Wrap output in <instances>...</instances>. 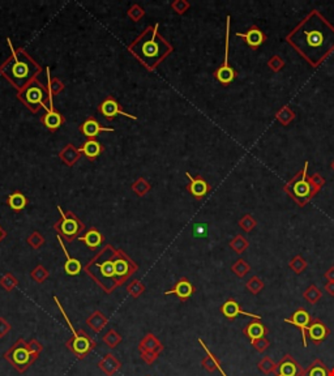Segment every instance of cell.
Here are the masks:
<instances>
[{"instance_id": "cell-1", "label": "cell", "mask_w": 334, "mask_h": 376, "mask_svg": "<svg viewBox=\"0 0 334 376\" xmlns=\"http://www.w3.org/2000/svg\"><path fill=\"white\" fill-rule=\"evenodd\" d=\"M139 269L136 262L122 250H115L106 245L91 261L84 267L85 273L106 294H111L122 286Z\"/></svg>"}, {"instance_id": "cell-39", "label": "cell", "mask_w": 334, "mask_h": 376, "mask_svg": "<svg viewBox=\"0 0 334 376\" xmlns=\"http://www.w3.org/2000/svg\"><path fill=\"white\" fill-rule=\"evenodd\" d=\"M277 119L279 120V123H282V125H288L294 119H295V113H294L288 106H283V107L277 113Z\"/></svg>"}, {"instance_id": "cell-14", "label": "cell", "mask_w": 334, "mask_h": 376, "mask_svg": "<svg viewBox=\"0 0 334 376\" xmlns=\"http://www.w3.org/2000/svg\"><path fill=\"white\" fill-rule=\"evenodd\" d=\"M330 335V329L326 327V324H324V321L320 320L319 318L312 319L309 327L307 330V338H309L314 345H321L326 338Z\"/></svg>"}, {"instance_id": "cell-10", "label": "cell", "mask_w": 334, "mask_h": 376, "mask_svg": "<svg viewBox=\"0 0 334 376\" xmlns=\"http://www.w3.org/2000/svg\"><path fill=\"white\" fill-rule=\"evenodd\" d=\"M230 16H227V27H226V47H225V60L224 64L218 68L214 72V77L221 82L224 86H227L234 81L236 76V72L234 68L229 64V45H230Z\"/></svg>"}, {"instance_id": "cell-41", "label": "cell", "mask_w": 334, "mask_h": 376, "mask_svg": "<svg viewBox=\"0 0 334 376\" xmlns=\"http://www.w3.org/2000/svg\"><path fill=\"white\" fill-rule=\"evenodd\" d=\"M17 285H18V280L11 273H7L6 276H3L2 280H0V286H2L3 289H6L7 292H12V290L15 289Z\"/></svg>"}, {"instance_id": "cell-26", "label": "cell", "mask_w": 334, "mask_h": 376, "mask_svg": "<svg viewBox=\"0 0 334 376\" xmlns=\"http://www.w3.org/2000/svg\"><path fill=\"white\" fill-rule=\"evenodd\" d=\"M108 319L106 318V315L101 311H94L89 318L86 319V324L89 325L92 330L94 333H99L103 330V328L107 325Z\"/></svg>"}, {"instance_id": "cell-43", "label": "cell", "mask_w": 334, "mask_h": 376, "mask_svg": "<svg viewBox=\"0 0 334 376\" xmlns=\"http://www.w3.org/2000/svg\"><path fill=\"white\" fill-rule=\"evenodd\" d=\"M256 225H257V222H256V219L253 218L251 214H246V216L239 221V226H240L241 230L246 231V233H250L251 230H253V229L256 228Z\"/></svg>"}, {"instance_id": "cell-30", "label": "cell", "mask_w": 334, "mask_h": 376, "mask_svg": "<svg viewBox=\"0 0 334 376\" xmlns=\"http://www.w3.org/2000/svg\"><path fill=\"white\" fill-rule=\"evenodd\" d=\"M324 34L321 30H305V45L309 49H317L323 45Z\"/></svg>"}, {"instance_id": "cell-42", "label": "cell", "mask_w": 334, "mask_h": 376, "mask_svg": "<svg viewBox=\"0 0 334 376\" xmlns=\"http://www.w3.org/2000/svg\"><path fill=\"white\" fill-rule=\"evenodd\" d=\"M30 276H32L33 280L35 281V282L38 283H43L44 281L49 278L50 273L47 272V269L44 268L43 266H38L37 268H34L32 271V273H30Z\"/></svg>"}, {"instance_id": "cell-9", "label": "cell", "mask_w": 334, "mask_h": 376, "mask_svg": "<svg viewBox=\"0 0 334 376\" xmlns=\"http://www.w3.org/2000/svg\"><path fill=\"white\" fill-rule=\"evenodd\" d=\"M137 349H139L140 357H141V359L145 362L146 365H153L154 362L160 358L165 346H163L162 342L160 341V338L157 336L149 332L141 338Z\"/></svg>"}, {"instance_id": "cell-36", "label": "cell", "mask_w": 334, "mask_h": 376, "mask_svg": "<svg viewBox=\"0 0 334 376\" xmlns=\"http://www.w3.org/2000/svg\"><path fill=\"white\" fill-rule=\"evenodd\" d=\"M308 267V262L305 261V259L300 255H297V256H294L293 259L290 260L288 262V268L294 272L295 274H300L307 269Z\"/></svg>"}, {"instance_id": "cell-27", "label": "cell", "mask_w": 334, "mask_h": 376, "mask_svg": "<svg viewBox=\"0 0 334 376\" xmlns=\"http://www.w3.org/2000/svg\"><path fill=\"white\" fill-rule=\"evenodd\" d=\"M302 376H329V368L321 359L316 358L303 371Z\"/></svg>"}, {"instance_id": "cell-5", "label": "cell", "mask_w": 334, "mask_h": 376, "mask_svg": "<svg viewBox=\"0 0 334 376\" xmlns=\"http://www.w3.org/2000/svg\"><path fill=\"white\" fill-rule=\"evenodd\" d=\"M54 300H55L56 306H58V308L60 309L61 315H63L64 320H65V323H67L68 328L71 329V333H72V336H71L70 340L65 342V347H67L71 353H72L76 358L79 359V361H82V359L86 358V357L89 356V354H91L92 351H93V350L97 347L96 340H93V338L87 335L84 329H79V330L76 329V328L73 327V324L71 323L70 318L67 316L65 311H64L63 306H61V303H60V300H59L56 297H54Z\"/></svg>"}, {"instance_id": "cell-33", "label": "cell", "mask_w": 334, "mask_h": 376, "mask_svg": "<svg viewBox=\"0 0 334 376\" xmlns=\"http://www.w3.org/2000/svg\"><path fill=\"white\" fill-rule=\"evenodd\" d=\"M60 157L65 164H68L71 166V165L75 164L76 161H77V158H79V149H75L72 144H70V145H67L64 148V150H61Z\"/></svg>"}, {"instance_id": "cell-35", "label": "cell", "mask_w": 334, "mask_h": 376, "mask_svg": "<svg viewBox=\"0 0 334 376\" xmlns=\"http://www.w3.org/2000/svg\"><path fill=\"white\" fill-rule=\"evenodd\" d=\"M321 297H323V293L316 285L308 286V289L303 293V298L311 304H316L321 299Z\"/></svg>"}, {"instance_id": "cell-22", "label": "cell", "mask_w": 334, "mask_h": 376, "mask_svg": "<svg viewBox=\"0 0 334 376\" xmlns=\"http://www.w3.org/2000/svg\"><path fill=\"white\" fill-rule=\"evenodd\" d=\"M187 178L189 179V186L187 187L188 191L191 192L192 196H195L196 198H201L204 196L207 195L209 192L210 187L207 182L204 181L201 176H197V178H193L189 172H186Z\"/></svg>"}, {"instance_id": "cell-40", "label": "cell", "mask_w": 334, "mask_h": 376, "mask_svg": "<svg viewBox=\"0 0 334 376\" xmlns=\"http://www.w3.org/2000/svg\"><path fill=\"white\" fill-rule=\"evenodd\" d=\"M127 292L132 298H139L145 292V285L143 282H140L139 280H133L127 286Z\"/></svg>"}, {"instance_id": "cell-7", "label": "cell", "mask_w": 334, "mask_h": 376, "mask_svg": "<svg viewBox=\"0 0 334 376\" xmlns=\"http://www.w3.org/2000/svg\"><path fill=\"white\" fill-rule=\"evenodd\" d=\"M58 210L60 213V219L54 225V229L60 238H64V240H67L68 243H72L85 229L84 224L72 212H64L60 207H58Z\"/></svg>"}, {"instance_id": "cell-8", "label": "cell", "mask_w": 334, "mask_h": 376, "mask_svg": "<svg viewBox=\"0 0 334 376\" xmlns=\"http://www.w3.org/2000/svg\"><path fill=\"white\" fill-rule=\"evenodd\" d=\"M307 170H308V162H305L304 167H303V171H300L293 181H290L285 186L286 192H287L298 204H299V200L302 198L303 205L307 204V203L315 196L314 190H312L309 181H308Z\"/></svg>"}, {"instance_id": "cell-12", "label": "cell", "mask_w": 334, "mask_h": 376, "mask_svg": "<svg viewBox=\"0 0 334 376\" xmlns=\"http://www.w3.org/2000/svg\"><path fill=\"white\" fill-rule=\"evenodd\" d=\"M303 371L304 370L298 363L297 359L291 354H285L277 363V370L274 373L279 376H302Z\"/></svg>"}, {"instance_id": "cell-46", "label": "cell", "mask_w": 334, "mask_h": 376, "mask_svg": "<svg viewBox=\"0 0 334 376\" xmlns=\"http://www.w3.org/2000/svg\"><path fill=\"white\" fill-rule=\"evenodd\" d=\"M251 345H252V346L255 347V350H257L259 353H264L265 350L271 346V341H269L266 337H261L259 338V340H256V341L251 342Z\"/></svg>"}, {"instance_id": "cell-48", "label": "cell", "mask_w": 334, "mask_h": 376, "mask_svg": "<svg viewBox=\"0 0 334 376\" xmlns=\"http://www.w3.org/2000/svg\"><path fill=\"white\" fill-rule=\"evenodd\" d=\"M12 329V324L9 323L7 319H4L3 316H0V338L6 337Z\"/></svg>"}, {"instance_id": "cell-44", "label": "cell", "mask_w": 334, "mask_h": 376, "mask_svg": "<svg viewBox=\"0 0 334 376\" xmlns=\"http://www.w3.org/2000/svg\"><path fill=\"white\" fill-rule=\"evenodd\" d=\"M268 67L271 68L273 72H279L282 68L285 67V60H283L279 55H274L269 59V61H268Z\"/></svg>"}, {"instance_id": "cell-55", "label": "cell", "mask_w": 334, "mask_h": 376, "mask_svg": "<svg viewBox=\"0 0 334 376\" xmlns=\"http://www.w3.org/2000/svg\"><path fill=\"white\" fill-rule=\"evenodd\" d=\"M329 376H334V367L329 370Z\"/></svg>"}, {"instance_id": "cell-54", "label": "cell", "mask_w": 334, "mask_h": 376, "mask_svg": "<svg viewBox=\"0 0 334 376\" xmlns=\"http://www.w3.org/2000/svg\"><path fill=\"white\" fill-rule=\"evenodd\" d=\"M6 236H7L6 230H3V228L0 226V242H2V240H3L4 238H6Z\"/></svg>"}, {"instance_id": "cell-24", "label": "cell", "mask_w": 334, "mask_h": 376, "mask_svg": "<svg viewBox=\"0 0 334 376\" xmlns=\"http://www.w3.org/2000/svg\"><path fill=\"white\" fill-rule=\"evenodd\" d=\"M79 240L84 242L87 246V248L96 251L97 248H99V246L103 245L105 242V238L97 230L96 228H92L86 231L82 236H79Z\"/></svg>"}, {"instance_id": "cell-45", "label": "cell", "mask_w": 334, "mask_h": 376, "mask_svg": "<svg viewBox=\"0 0 334 376\" xmlns=\"http://www.w3.org/2000/svg\"><path fill=\"white\" fill-rule=\"evenodd\" d=\"M308 181H309V184H311L315 195H316V193L319 192L321 188H323L324 184H325V181H324V178H321V176H320V174H317V172H316V174L312 175V176H309V178H308Z\"/></svg>"}, {"instance_id": "cell-15", "label": "cell", "mask_w": 334, "mask_h": 376, "mask_svg": "<svg viewBox=\"0 0 334 376\" xmlns=\"http://www.w3.org/2000/svg\"><path fill=\"white\" fill-rule=\"evenodd\" d=\"M98 111L102 115H103V117L107 118V119H114V118L117 117V115H123V117L131 118V119H133V120L137 119V117H135V115L128 114V113L123 111L119 103H118L117 101L113 98V97L105 99V101L99 105Z\"/></svg>"}, {"instance_id": "cell-28", "label": "cell", "mask_w": 334, "mask_h": 376, "mask_svg": "<svg viewBox=\"0 0 334 376\" xmlns=\"http://www.w3.org/2000/svg\"><path fill=\"white\" fill-rule=\"evenodd\" d=\"M102 152H103V146L97 140H87L82 145V148L79 149V153H84L87 160L91 161H94L97 157H99Z\"/></svg>"}, {"instance_id": "cell-16", "label": "cell", "mask_w": 334, "mask_h": 376, "mask_svg": "<svg viewBox=\"0 0 334 376\" xmlns=\"http://www.w3.org/2000/svg\"><path fill=\"white\" fill-rule=\"evenodd\" d=\"M196 292L195 289V286L192 285L191 281L188 280V278L183 277L181 278V280L177 281L176 283H175V286L172 287V289L167 290V292H165V295H176L177 298H179V300L181 302H187V300L189 299V298L193 295V293Z\"/></svg>"}, {"instance_id": "cell-32", "label": "cell", "mask_w": 334, "mask_h": 376, "mask_svg": "<svg viewBox=\"0 0 334 376\" xmlns=\"http://www.w3.org/2000/svg\"><path fill=\"white\" fill-rule=\"evenodd\" d=\"M257 368H259L260 372H262L264 375H272V373L276 372L277 363L271 358V357L265 356L264 358L257 363Z\"/></svg>"}, {"instance_id": "cell-49", "label": "cell", "mask_w": 334, "mask_h": 376, "mask_svg": "<svg viewBox=\"0 0 334 376\" xmlns=\"http://www.w3.org/2000/svg\"><path fill=\"white\" fill-rule=\"evenodd\" d=\"M133 190L136 191L139 195H144V193L149 190V184L146 183L144 179H139V181L133 184Z\"/></svg>"}, {"instance_id": "cell-25", "label": "cell", "mask_w": 334, "mask_h": 376, "mask_svg": "<svg viewBox=\"0 0 334 376\" xmlns=\"http://www.w3.org/2000/svg\"><path fill=\"white\" fill-rule=\"evenodd\" d=\"M41 120L42 123H43L44 127H46L47 129H50V131H56V129L64 123L63 115L59 114L58 111L55 110L46 111V114L42 117Z\"/></svg>"}, {"instance_id": "cell-29", "label": "cell", "mask_w": 334, "mask_h": 376, "mask_svg": "<svg viewBox=\"0 0 334 376\" xmlns=\"http://www.w3.org/2000/svg\"><path fill=\"white\" fill-rule=\"evenodd\" d=\"M7 204L9 205L12 210L15 212H21L24 208L27 207L28 204V198L23 195L21 192H13L12 195L8 196V200H7Z\"/></svg>"}, {"instance_id": "cell-50", "label": "cell", "mask_w": 334, "mask_h": 376, "mask_svg": "<svg viewBox=\"0 0 334 376\" xmlns=\"http://www.w3.org/2000/svg\"><path fill=\"white\" fill-rule=\"evenodd\" d=\"M207 233V225H203V224H198L195 225V228H193V234L196 236H203L205 235Z\"/></svg>"}, {"instance_id": "cell-57", "label": "cell", "mask_w": 334, "mask_h": 376, "mask_svg": "<svg viewBox=\"0 0 334 376\" xmlns=\"http://www.w3.org/2000/svg\"><path fill=\"white\" fill-rule=\"evenodd\" d=\"M276 376H279V375H276Z\"/></svg>"}, {"instance_id": "cell-53", "label": "cell", "mask_w": 334, "mask_h": 376, "mask_svg": "<svg viewBox=\"0 0 334 376\" xmlns=\"http://www.w3.org/2000/svg\"><path fill=\"white\" fill-rule=\"evenodd\" d=\"M325 292L328 293L330 297H334V282H328L325 285Z\"/></svg>"}, {"instance_id": "cell-18", "label": "cell", "mask_w": 334, "mask_h": 376, "mask_svg": "<svg viewBox=\"0 0 334 376\" xmlns=\"http://www.w3.org/2000/svg\"><path fill=\"white\" fill-rule=\"evenodd\" d=\"M243 335L250 340L251 342L256 341V340H259L261 337H266V335L269 333V329L265 324L261 323V320H251L250 323L243 328Z\"/></svg>"}, {"instance_id": "cell-34", "label": "cell", "mask_w": 334, "mask_h": 376, "mask_svg": "<svg viewBox=\"0 0 334 376\" xmlns=\"http://www.w3.org/2000/svg\"><path fill=\"white\" fill-rule=\"evenodd\" d=\"M229 246L231 250L235 251L236 254L240 255V254H243L244 251L247 250L248 246H250V243H248V240L246 239L243 235L238 234V235H235V238H234L233 240H230Z\"/></svg>"}, {"instance_id": "cell-20", "label": "cell", "mask_w": 334, "mask_h": 376, "mask_svg": "<svg viewBox=\"0 0 334 376\" xmlns=\"http://www.w3.org/2000/svg\"><path fill=\"white\" fill-rule=\"evenodd\" d=\"M198 342L201 344V346H203V349L207 351V356L204 357L203 361H201V366H203V368H205V370L208 371V372L213 373L214 371H221L222 376H226V373H225V371L222 370V366H221V361L217 358V357L214 356V354L210 351L209 349H208V346L205 345V342L201 340V338H198Z\"/></svg>"}, {"instance_id": "cell-56", "label": "cell", "mask_w": 334, "mask_h": 376, "mask_svg": "<svg viewBox=\"0 0 334 376\" xmlns=\"http://www.w3.org/2000/svg\"><path fill=\"white\" fill-rule=\"evenodd\" d=\"M146 376H150V375H146Z\"/></svg>"}, {"instance_id": "cell-3", "label": "cell", "mask_w": 334, "mask_h": 376, "mask_svg": "<svg viewBox=\"0 0 334 376\" xmlns=\"http://www.w3.org/2000/svg\"><path fill=\"white\" fill-rule=\"evenodd\" d=\"M8 43L11 47L12 56L0 68V72L18 92H21L34 80L35 75L41 72V67L21 49L16 51L12 46L11 39H8Z\"/></svg>"}, {"instance_id": "cell-21", "label": "cell", "mask_w": 334, "mask_h": 376, "mask_svg": "<svg viewBox=\"0 0 334 376\" xmlns=\"http://www.w3.org/2000/svg\"><path fill=\"white\" fill-rule=\"evenodd\" d=\"M98 368L105 373L106 376H114L118 371L122 368L123 363L114 356V354L107 353L105 354V357L98 362Z\"/></svg>"}, {"instance_id": "cell-51", "label": "cell", "mask_w": 334, "mask_h": 376, "mask_svg": "<svg viewBox=\"0 0 334 376\" xmlns=\"http://www.w3.org/2000/svg\"><path fill=\"white\" fill-rule=\"evenodd\" d=\"M172 7L176 9L177 13H184V12H186V9L189 7V4L186 3V2H176V3L172 4Z\"/></svg>"}, {"instance_id": "cell-38", "label": "cell", "mask_w": 334, "mask_h": 376, "mask_svg": "<svg viewBox=\"0 0 334 376\" xmlns=\"http://www.w3.org/2000/svg\"><path fill=\"white\" fill-rule=\"evenodd\" d=\"M264 286H265L264 282H262V280L259 277V276H253V277H251L250 280L246 282V289L253 295L259 294V293L264 289Z\"/></svg>"}, {"instance_id": "cell-17", "label": "cell", "mask_w": 334, "mask_h": 376, "mask_svg": "<svg viewBox=\"0 0 334 376\" xmlns=\"http://www.w3.org/2000/svg\"><path fill=\"white\" fill-rule=\"evenodd\" d=\"M236 37L244 38V41L247 42V45L252 50H257L259 46H261L266 41V35L264 34V32L261 29L256 27V25L251 27L247 33H236Z\"/></svg>"}, {"instance_id": "cell-6", "label": "cell", "mask_w": 334, "mask_h": 376, "mask_svg": "<svg viewBox=\"0 0 334 376\" xmlns=\"http://www.w3.org/2000/svg\"><path fill=\"white\" fill-rule=\"evenodd\" d=\"M18 98L32 113H37L41 107L50 110L47 107V101L50 102L49 91L37 80H33L25 89L18 92Z\"/></svg>"}, {"instance_id": "cell-19", "label": "cell", "mask_w": 334, "mask_h": 376, "mask_svg": "<svg viewBox=\"0 0 334 376\" xmlns=\"http://www.w3.org/2000/svg\"><path fill=\"white\" fill-rule=\"evenodd\" d=\"M80 131L82 132V135L86 137L87 140H96V137L101 132H114V128H105L94 118H89V119L82 123L81 127H80Z\"/></svg>"}, {"instance_id": "cell-23", "label": "cell", "mask_w": 334, "mask_h": 376, "mask_svg": "<svg viewBox=\"0 0 334 376\" xmlns=\"http://www.w3.org/2000/svg\"><path fill=\"white\" fill-rule=\"evenodd\" d=\"M56 239H58L59 245H60L61 250L64 251V255H65V264H64V271H65V273L68 274V276H77V274L81 272L82 267H81V262L79 261L77 259H73V257H71V255L68 254V251L65 250V246H64L63 240H61L60 236H56Z\"/></svg>"}, {"instance_id": "cell-2", "label": "cell", "mask_w": 334, "mask_h": 376, "mask_svg": "<svg viewBox=\"0 0 334 376\" xmlns=\"http://www.w3.org/2000/svg\"><path fill=\"white\" fill-rule=\"evenodd\" d=\"M128 49L149 70H154L172 51V47L158 34V24L148 28Z\"/></svg>"}, {"instance_id": "cell-37", "label": "cell", "mask_w": 334, "mask_h": 376, "mask_svg": "<svg viewBox=\"0 0 334 376\" xmlns=\"http://www.w3.org/2000/svg\"><path fill=\"white\" fill-rule=\"evenodd\" d=\"M231 271H233L234 274L238 276L239 278H243L246 277L248 274V272L251 271V266L244 259H239L231 266Z\"/></svg>"}, {"instance_id": "cell-11", "label": "cell", "mask_w": 334, "mask_h": 376, "mask_svg": "<svg viewBox=\"0 0 334 376\" xmlns=\"http://www.w3.org/2000/svg\"><path fill=\"white\" fill-rule=\"evenodd\" d=\"M312 319L314 318L311 316V314H309V312H308L305 308H303V307L295 309V311L291 314L290 318L285 319L286 323L291 324V325L297 327L298 329L300 330V333H302V338H303V346L304 347L308 346L307 330H308V327H309V324H311Z\"/></svg>"}, {"instance_id": "cell-31", "label": "cell", "mask_w": 334, "mask_h": 376, "mask_svg": "<svg viewBox=\"0 0 334 376\" xmlns=\"http://www.w3.org/2000/svg\"><path fill=\"white\" fill-rule=\"evenodd\" d=\"M102 341L105 342L106 346L110 347V349H115L123 341V337L115 329H110L103 335Z\"/></svg>"}, {"instance_id": "cell-4", "label": "cell", "mask_w": 334, "mask_h": 376, "mask_svg": "<svg viewBox=\"0 0 334 376\" xmlns=\"http://www.w3.org/2000/svg\"><path fill=\"white\" fill-rule=\"evenodd\" d=\"M42 350H43V345L37 338H32L29 342H27L23 337H20L3 354V358L18 373H24L34 365V362L41 356Z\"/></svg>"}, {"instance_id": "cell-47", "label": "cell", "mask_w": 334, "mask_h": 376, "mask_svg": "<svg viewBox=\"0 0 334 376\" xmlns=\"http://www.w3.org/2000/svg\"><path fill=\"white\" fill-rule=\"evenodd\" d=\"M28 243H29V245L32 246L33 248H35V250H37V248H39L42 245H43L44 239H43V236H42L41 234L37 233V231H34V233H33L32 235L28 238Z\"/></svg>"}, {"instance_id": "cell-13", "label": "cell", "mask_w": 334, "mask_h": 376, "mask_svg": "<svg viewBox=\"0 0 334 376\" xmlns=\"http://www.w3.org/2000/svg\"><path fill=\"white\" fill-rule=\"evenodd\" d=\"M221 312L224 314L225 318L230 321H234L239 315L248 316V318L256 319V320H261V316L260 315H256V314H251V312L244 311V309L241 308L240 304H239V302H236L234 298H230V299H227L226 302L222 304Z\"/></svg>"}, {"instance_id": "cell-52", "label": "cell", "mask_w": 334, "mask_h": 376, "mask_svg": "<svg viewBox=\"0 0 334 376\" xmlns=\"http://www.w3.org/2000/svg\"><path fill=\"white\" fill-rule=\"evenodd\" d=\"M324 277L328 280V282H334V267H330V268L325 272Z\"/></svg>"}]
</instances>
